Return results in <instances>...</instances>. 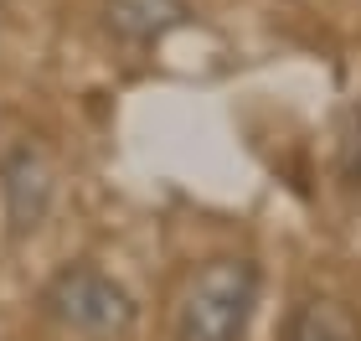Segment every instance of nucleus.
I'll use <instances>...</instances> for the list:
<instances>
[{"instance_id": "1", "label": "nucleus", "mask_w": 361, "mask_h": 341, "mask_svg": "<svg viewBox=\"0 0 361 341\" xmlns=\"http://www.w3.org/2000/svg\"><path fill=\"white\" fill-rule=\"evenodd\" d=\"M258 300V274L243 258H217L191 280L180 305V341H243Z\"/></svg>"}, {"instance_id": "2", "label": "nucleus", "mask_w": 361, "mask_h": 341, "mask_svg": "<svg viewBox=\"0 0 361 341\" xmlns=\"http://www.w3.org/2000/svg\"><path fill=\"white\" fill-rule=\"evenodd\" d=\"M47 311L73 331L114 336V331H124L129 321H135V300L98 269H68V274H57V280L47 285Z\"/></svg>"}, {"instance_id": "3", "label": "nucleus", "mask_w": 361, "mask_h": 341, "mask_svg": "<svg viewBox=\"0 0 361 341\" xmlns=\"http://www.w3.org/2000/svg\"><path fill=\"white\" fill-rule=\"evenodd\" d=\"M47 197H52V176L37 150H16L6 160V213H11V233H31L47 217Z\"/></svg>"}, {"instance_id": "4", "label": "nucleus", "mask_w": 361, "mask_h": 341, "mask_svg": "<svg viewBox=\"0 0 361 341\" xmlns=\"http://www.w3.org/2000/svg\"><path fill=\"white\" fill-rule=\"evenodd\" d=\"M176 21H186V6H180V0H114L109 6V26L129 42H150Z\"/></svg>"}, {"instance_id": "5", "label": "nucleus", "mask_w": 361, "mask_h": 341, "mask_svg": "<svg viewBox=\"0 0 361 341\" xmlns=\"http://www.w3.org/2000/svg\"><path fill=\"white\" fill-rule=\"evenodd\" d=\"M289 341H361V326L351 321V311H341L336 300H315V305L300 311Z\"/></svg>"}, {"instance_id": "6", "label": "nucleus", "mask_w": 361, "mask_h": 341, "mask_svg": "<svg viewBox=\"0 0 361 341\" xmlns=\"http://www.w3.org/2000/svg\"><path fill=\"white\" fill-rule=\"evenodd\" d=\"M341 166H346V181L361 186V109L346 114V135H341Z\"/></svg>"}]
</instances>
